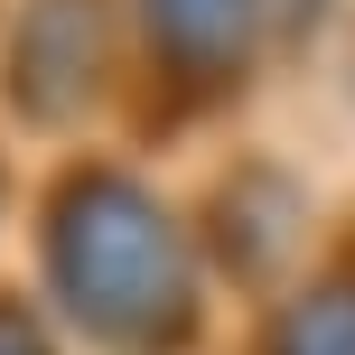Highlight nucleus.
I'll return each instance as SVG.
<instances>
[{"label":"nucleus","mask_w":355,"mask_h":355,"mask_svg":"<svg viewBox=\"0 0 355 355\" xmlns=\"http://www.w3.org/2000/svg\"><path fill=\"white\" fill-rule=\"evenodd\" d=\"M309 234V196L290 168H243L225 178V196H215V243H225V262H243V281H281L290 252H300Z\"/></svg>","instance_id":"20e7f679"},{"label":"nucleus","mask_w":355,"mask_h":355,"mask_svg":"<svg viewBox=\"0 0 355 355\" xmlns=\"http://www.w3.org/2000/svg\"><path fill=\"white\" fill-rule=\"evenodd\" d=\"M281 0H141V37H150V66L168 75L178 94H234L252 66L271 56L281 37Z\"/></svg>","instance_id":"f03ea898"},{"label":"nucleus","mask_w":355,"mask_h":355,"mask_svg":"<svg viewBox=\"0 0 355 355\" xmlns=\"http://www.w3.org/2000/svg\"><path fill=\"white\" fill-rule=\"evenodd\" d=\"M281 10H290V19H327V0H281Z\"/></svg>","instance_id":"423d86ee"},{"label":"nucleus","mask_w":355,"mask_h":355,"mask_svg":"<svg viewBox=\"0 0 355 355\" xmlns=\"http://www.w3.org/2000/svg\"><path fill=\"white\" fill-rule=\"evenodd\" d=\"M271 355H355V271H327L271 327Z\"/></svg>","instance_id":"39448f33"},{"label":"nucleus","mask_w":355,"mask_h":355,"mask_svg":"<svg viewBox=\"0 0 355 355\" xmlns=\"http://www.w3.org/2000/svg\"><path fill=\"white\" fill-rule=\"evenodd\" d=\"M112 10L103 0H37L28 19H19V56H10V94L37 112V122H75V112L103 94L112 56Z\"/></svg>","instance_id":"7ed1b4c3"},{"label":"nucleus","mask_w":355,"mask_h":355,"mask_svg":"<svg viewBox=\"0 0 355 355\" xmlns=\"http://www.w3.org/2000/svg\"><path fill=\"white\" fill-rule=\"evenodd\" d=\"M56 290L85 327L122 337L131 355H168L196 327V271L168 206L131 178H85L56 206Z\"/></svg>","instance_id":"f257e3e1"}]
</instances>
